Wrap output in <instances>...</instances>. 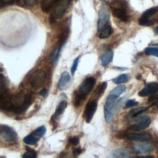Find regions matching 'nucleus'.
<instances>
[{"instance_id": "f257e3e1", "label": "nucleus", "mask_w": 158, "mask_h": 158, "mask_svg": "<svg viewBox=\"0 0 158 158\" xmlns=\"http://www.w3.org/2000/svg\"><path fill=\"white\" fill-rule=\"evenodd\" d=\"M10 101L13 105V112L17 114L25 112L31 104L32 94L30 93L25 94L20 91L10 97Z\"/></svg>"}, {"instance_id": "f03ea898", "label": "nucleus", "mask_w": 158, "mask_h": 158, "mask_svg": "<svg viewBox=\"0 0 158 158\" xmlns=\"http://www.w3.org/2000/svg\"><path fill=\"white\" fill-rule=\"evenodd\" d=\"M110 7L113 15L123 22H127L128 15L127 12V2L125 0H112Z\"/></svg>"}, {"instance_id": "7ed1b4c3", "label": "nucleus", "mask_w": 158, "mask_h": 158, "mask_svg": "<svg viewBox=\"0 0 158 158\" xmlns=\"http://www.w3.org/2000/svg\"><path fill=\"white\" fill-rule=\"evenodd\" d=\"M158 22V7L146 10L139 19V23L143 26H150Z\"/></svg>"}, {"instance_id": "20e7f679", "label": "nucleus", "mask_w": 158, "mask_h": 158, "mask_svg": "<svg viewBox=\"0 0 158 158\" xmlns=\"http://www.w3.org/2000/svg\"><path fill=\"white\" fill-rule=\"evenodd\" d=\"M46 78V72L42 69H38L30 76L29 82L33 88L37 89L43 85Z\"/></svg>"}, {"instance_id": "39448f33", "label": "nucleus", "mask_w": 158, "mask_h": 158, "mask_svg": "<svg viewBox=\"0 0 158 158\" xmlns=\"http://www.w3.org/2000/svg\"><path fill=\"white\" fill-rule=\"evenodd\" d=\"M117 98L111 94H109L107 96L105 104H104V118L106 122L109 123L111 122L113 116V110L114 102Z\"/></svg>"}, {"instance_id": "423d86ee", "label": "nucleus", "mask_w": 158, "mask_h": 158, "mask_svg": "<svg viewBox=\"0 0 158 158\" xmlns=\"http://www.w3.org/2000/svg\"><path fill=\"white\" fill-rule=\"evenodd\" d=\"M95 83L96 80L94 78L92 77H89L85 78L79 86L78 93L83 96L85 97L88 94H89L91 91Z\"/></svg>"}, {"instance_id": "0eeeda50", "label": "nucleus", "mask_w": 158, "mask_h": 158, "mask_svg": "<svg viewBox=\"0 0 158 158\" xmlns=\"http://www.w3.org/2000/svg\"><path fill=\"white\" fill-rule=\"evenodd\" d=\"M70 2V0H58L54 6L51 17L54 19L55 18H60L62 17L67 9Z\"/></svg>"}, {"instance_id": "6e6552de", "label": "nucleus", "mask_w": 158, "mask_h": 158, "mask_svg": "<svg viewBox=\"0 0 158 158\" xmlns=\"http://www.w3.org/2000/svg\"><path fill=\"white\" fill-rule=\"evenodd\" d=\"M109 20V13L107 9L105 6H102L98 13V30L101 31L106 27Z\"/></svg>"}, {"instance_id": "1a4fd4ad", "label": "nucleus", "mask_w": 158, "mask_h": 158, "mask_svg": "<svg viewBox=\"0 0 158 158\" xmlns=\"http://www.w3.org/2000/svg\"><path fill=\"white\" fill-rule=\"evenodd\" d=\"M0 135L6 141H12L16 137L15 131L12 128L5 125H1L0 126Z\"/></svg>"}, {"instance_id": "9d476101", "label": "nucleus", "mask_w": 158, "mask_h": 158, "mask_svg": "<svg viewBox=\"0 0 158 158\" xmlns=\"http://www.w3.org/2000/svg\"><path fill=\"white\" fill-rule=\"evenodd\" d=\"M98 102L96 100L94 99L88 102L84 112L85 120L87 123H89L91 121L93 117L96 110Z\"/></svg>"}, {"instance_id": "9b49d317", "label": "nucleus", "mask_w": 158, "mask_h": 158, "mask_svg": "<svg viewBox=\"0 0 158 158\" xmlns=\"http://www.w3.org/2000/svg\"><path fill=\"white\" fill-rule=\"evenodd\" d=\"M126 138L130 140L135 141H147L151 139L152 136L148 132H143L139 133H126Z\"/></svg>"}, {"instance_id": "f8f14e48", "label": "nucleus", "mask_w": 158, "mask_h": 158, "mask_svg": "<svg viewBox=\"0 0 158 158\" xmlns=\"http://www.w3.org/2000/svg\"><path fill=\"white\" fill-rule=\"evenodd\" d=\"M158 91V83L152 82L145 86L138 93V95L141 97L147 96L152 94Z\"/></svg>"}, {"instance_id": "ddd939ff", "label": "nucleus", "mask_w": 158, "mask_h": 158, "mask_svg": "<svg viewBox=\"0 0 158 158\" xmlns=\"http://www.w3.org/2000/svg\"><path fill=\"white\" fill-rule=\"evenodd\" d=\"M71 81V77L70 74L67 72H64L59 80L57 86L59 89L64 90L66 89L70 85Z\"/></svg>"}, {"instance_id": "4468645a", "label": "nucleus", "mask_w": 158, "mask_h": 158, "mask_svg": "<svg viewBox=\"0 0 158 158\" xmlns=\"http://www.w3.org/2000/svg\"><path fill=\"white\" fill-rule=\"evenodd\" d=\"M151 120L149 117H145L140 120L138 123L131 125L129 129L132 131H140L147 128L151 123Z\"/></svg>"}, {"instance_id": "2eb2a0df", "label": "nucleus", "mask_w": 158, "mask_h": 158, "mask_svg": "<svg viewBox=\"0 0 158 158\" xmlns=\"http://www.w3.org/2000/svg\"><path fill=\"white\" fill-rule=\"evenodd\" d=\"M145 141H139V143H136L133 144V148L135 151L143 153V152H148L152 150V145L148 143H144Z\"/></svg>"}, {"instance_id": "dca6fc26", "label": "nucleus", "mask_w": 158, "mask_h": 158, "mask_svg": "<svg viewBox=\"0 0 158 158\" xmlns=\"http://www.w3.org/2000/svg\"><path fill=\"white\" fill-rule=\"evenodd\" d=\"M58 0H41V8L45 12H48L56 4Z\"/></svg>"}, {"instance_id": "f3484780", "label": "nucleus", "mask_w": 158, "mask_h": 158, "mask_svg": "<svg viewBox=\"0 0 158 158\" xmlns=\"http://www.w3.org/2000/svg\"><path fill=\"white\" fill-rule=\"evenodd\" d=\"M111 156L113 157H130L131 156L129 152L123 148H119L114 150L111 153Z\"/></svg>"}, {"instance_id": "a211bd4d", "label": "nucleus", "mask_w": 158, "mask_h": 158, "mask_svg": "<svg viewBox=\"0 0 158 158\" xmlns=\"http://www.w3.org/2000/svg\"><path fill=\"white\" fill-rule=\"evenodd\" d=\"M67 106V102L66 101L63 100L60 102V103L58 104V106L56 109L55 113L54 114V117L55 118H57L60 115L62 114V113L65 110Z\"/></svg>"}, {"instance_id": "6ab92c4d", "label": "nucleus", "mask_w": 158, "mask_h": 158, "mask_svg": "<svg viewBox=\"0 0 158 158\" xmlns=\"http://www.w3.org/2000/svg\"><path fill=\"white\" fill-rule=\"evenodd\" d=\"M113 56H114L113 52L111 51H109L106 52L101 58L102 65L106 66L112 60Z\"/></svg>"}, {"instance_id": "aec40b11", "label": "nucleus", "mask_w": 158, "mask_h": 158, "mask_svg": "<svg viewBox=\"0 0 158 158\" xmlns=\"http://www.w3.org/2000/svg\"><path fill=\"white\" fill-rule=\"evenodd\" d=\"M113 32V29L110 26H106L101 30L99 37L101 39H105L109 37Z\"/></svg>"}, {"instance_id": "412c9836", "label": "nucleus", "mask_w": 158, "mask_h": 158, "mask_svg": "<svg viewBox=\"0 0 158 158\" xmlns=\"http://www.w3.org/2000/svg\"><path fill=\"white\" fill-rule=\"evenodd\" d=\"M126 89V86L123 85H118L117 86H116L115 88H114L112 90L110 91V94L114 96L115 98L118 97L122 93H123Z\"/></svg>"}, {"instance_id": "4be33fe9", "label": "nucleus", "mask_w": 158, "mask_h": 158, "mask_svg": "<svg viewBox=\"0 0 158 158\" xmlns=\"http://www.w3.org/2000/svg\"><path fill=\"white\" fill-rule=\"evenodd\" d=\"M147 110H148L147 107H139V108L133 109L131 110H130V112H129V116L131 118L137 117L138 115L144 112Z\"/></svg>"}, {"instance_id": "5701e85b", "label": "nucleus", "mask_w": 158, "mask_h": 158, "mask_svg": "<svg viewBox=\"0 0 158 158\" xmlns=\"http://www.w3.org/2000/svg\"><path fill=\"white\" fill-rule=\"evenodd\" d=\"M23 141L27 144L35 145L37 143L38 139L33 135H28L26 136L25 137H24Z\"/></svg>"}, {"instance_id": "b1692460", "label": "nucleus", "mask_w": 158, "mask_h": 158, "mask_svg": "<svg viewBox=\"0 0 158 158\" xmlns=\"http://www.w3.org/2000/svg\"><path fill=\"white\" fill-rule=\"evenodd\" d=\"M128 74H122L119 76H118L117 77L115 78L114 80H113V81L116 83V84H120V83H124V82H126L128 80Z\"/></svg>"}, {"instance_id": "393cba45", "label": "nucleus", "mask_w": 158, "mask_h": 158, "mask_svg": "<svg viewBox=\"0 0 158 158\" xmlns=\"http://www.w3.org/2000/svg\"><path fill=\"white\" fill-rule=\"evenodd\" d=\"M73 94H74L73 104H74V106H78L81 104L82 100L84 99L85 97H84V96H83L82 95H81V94H80L78 92H77V91L75 92Z\"/></svg>"}, {"instance_id": "a878e982", "label": "nucleus", "mask_w": 158, "mask_h": 158, "mask_svg": "<svg viewBox=\"0 0 158 158\" xmlns=\"http://www.w3.org/2000/svg\"><path fill=\"white\" fill-rule=\"evenodd\" d=\"M26 149H27V152L23 154V156H22L23 157H25V158L32 157V158H33V157H36V152L35 150L32 149L28 147L26 148Z\"/></svg>"}, {"instance_id": "bb28decb", "label": "nucleus", "mask_w": 158, "mask_h": 158, "mask_svg": "<svg viewBox=\"0 0 158 158\" xmlns=\"http://www.w3.org/2000/svg\"><path fill=\"white\" fill-rule=\"evenodd\" d=\"M145 52L148 55L158 57V48L155 47H149L145 49Z\"/></svg>"}, {"instance_id": "cd10ccee", "label": "nucleus", "mask_w": 158, "mask_h": 158, "mask_svg": "<svg viewBox=\"0 0 158 158\" xmlns=\"http://www.w3.org/2000/svg\"><path fill=\"white\" fill-rule=\"evenodd\" d=\"M107 88V83L106 82H102V83H101V85H99L96 89V94L99 97L100 96H101L103 93H104L106 89Z\"/></svg>"}, {"instance_id": "c85d7f7f", "label": "nucleus", "mask_w": 158, "mask_h": 158, "mask_svg": "<svg viewBox=\"0 0 158 158\" xmlns=\"http://www.w3.org/2000/svg\"><path fill=\"white\" fill-rule=\"evenodd\" d=\"M46 131V127L44 126H41V127L37 128L34 131V134L36 136H37L38 137H41L45 134Z\"/></svg>"}, {"instance_id": "c756f323", "label": "nucleus", "mask_w": 158, "mask_h": 158, "mask_svg": "<svg viewBox=\"0 0 158 158\" xmlns=\"http://www.w3.org/2000/svg\"><path fill=\"white\" fill-rule=\"evenodd\" d=\"M79 59H80V57H77L73 60V62L72 67H71V73H72V75H74V74L76 72V70H77V66H78V62H79Z\"/></svg>"}, {"instance_id": "7c9ffc66", "label": "nucleus", "mask_w": 158, "mask_h": 158, "mask_svg": "<svg viewBox=\"0 0 158 158\" xmlns=\"http://www.w3.org/2000/svg\"><path fill=\"white\" fill-rule=\"evenodd\" d=\"M148 102L152 105H154L156 103L158 102V95L157 94H153L151 95L149 99H148Z\"/></svg>"}, {"instance_id": "2f4dec72", "label": "nucleus", "mask_w": 158, "mask_h": 158, "mask_svg": "<svg viewBox=\"0 0 158 158\" xmlns=\"http://www.w3.org/2000/svg\"><path fill=\"white\" fill-rule=\"evenodd\" d=\"M69 143L72 145H77L79 143V138L77 136H72L69 138Z\"/></svg>"}, {"instance_id": "473e14b6", "label": "nucleus", "mask_w": 158, "mask_h": 158, "mask_svg": "<svg viewBox=\"0 0 158 158\" xmlns=\"http://www.w3.org/2000/svg\"><path fill=\"white\" fill-rule=\"evenodd\" d=\"M23 2L27 6L32 7L38 2V0H23Z\"/></svg>"}, {"instance_id": "72a5a7b5", "label": "nucleus", "mask_w": 158, "mask_h": 158, "mask_svg": "<svg viewBox=\"0 0 158 158\" xmlns=\"http://www.w3.org/2000/svg\"><path fill=\"white\" fill-rule=\"evenodd\" d=\"M138 104V102L135 101L133 100H128L125 104L126 107H131L136 106Z\"/></svg>"}, {"instance_id": "f704fd0d", "label": "nucleus", "mask_w": 158, "mask_h": 158, "mask_svg": "<svg viewBox=\"0 0 158 158\" xmlns=\"http://www.w3.org/2000/svg\"><path fill=\"white\" fill-rule=\"evenodd\" d=\"M81 152H82V149L81 148H77L73 150V154L76 156L80 155Z\"/></svg>"}, {"instance_id": "c9c22d12", "label": "nucleus", "mask_w": 158, "mask_h": 158, "mask_svg": "<svg viewBox=\"0 0 158 158\" xmlns=\"http://www.w3.org/2000/svg\"><path fill=\"white\" fill-rule=\"evenodd\" d=\"M15 0H1V4L2 5H7L12 4Z\"/></svg>"}, {"instance_id": "e433bc0d", "label": "nucleus", "mask_w": 158, "mask_h": 158, "mask_svg": "<svg viewBox=\"0 0 158 158\" xmlns=\"http://www.w3.org/2000/svg\"><path fill=\"white\" fill-rule=\"evenodd\" d=\"M47 93H48V89L46 88H44L42 90H41V91L40 92V95L43 97H44L47 94Z\"/></svg>"}, {"instance_id": "4c0bfd02", "label": "nucleus", "mask_w": 158, "mask_h": 158, "mask_svg": "<svg viewBox=\"0 0 158 158\" xmlns=\"http://www.w3.org/2000/svg\"><path fill=\"white\" fill-rule=\"evenodd\" d=\"M154 31H155V33H156V34H158V27H157L155 28Z\"/></svg>"}, {"instance_id": "58836bf2", "label": "nucleus", "mask_w": 158, "mask_h": 158, "mask_svg": "<svg viewBox=\"0 0 158 158\" xmlns=\"http://www.w3.org/2000/svg\"><path fill=\"white\" fill-rule=\"evenodd\" d=\"M154 106H155L156 107V108L158 109V102H157V103H156V104H155Z\"/></svg>"}, {"instance_id": "ea45409f", "label": "nucleus", "mask_w": 158, "mask_h": 158, "mask_svg": "<svg viewBox=\"0 0 158 158\" xmlns=\"http://www.w3.org/2000/svg\"><path fill=\"white\" fill-rule=\"evenodd\" d=\"M157 151H158V142H157Z\"/></svg>"}]
</instances>
